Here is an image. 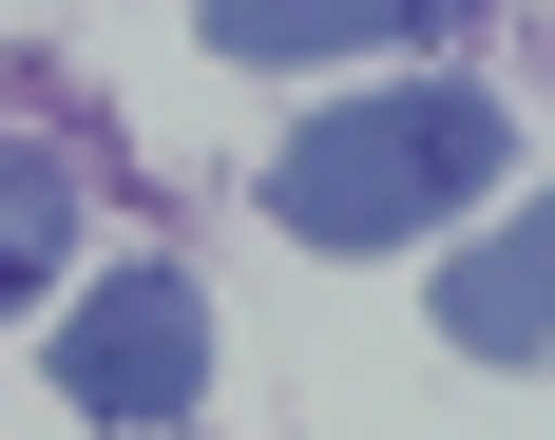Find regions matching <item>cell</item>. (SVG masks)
<instances>
[{"label":"cell","instance_id":"1","mask_svg":"<svg viewBox=\"0 0 555 440\" xmlns=\"http://www.w3.org/2000/svg\"><path fill=\"white\" fill-rule=\"evenodd\" d=\"M499 134H517L499 77H364L269 154V230L287 249H422L499 192Z\"/></svg>","mask_w":555,"mask_h":440},{"label":"cell","instance_id":"2","mask_svg":"<svg viewBox=\"0 0 555 440\" xmlns=\"http://www.w3.org/2000/svg\"><path fill=\"white\" fill-rule=\"evenodd\" d=\"M39 364H57V402H77L96 440H172L192 402H211V287L172 269V249H134V269H96L77 307H57Z\"/></svg>","mask_w":555,"mask_h":440},{"label":"cell","instance_id":"3","mask_svg":"<svg viewBox=\"0 0 555 440\" xmlns=\"http://www.w3.org/2000/svg\"><path fill=\"white\" fill-rule=\"evenodd\" d=\"M441 345H479V364H555V192L499 211L479 249H441Z\"/></svg>","mask_w":555,"mask_h":440},{"label":"cell","instance_id":"4","mask_svg":"<svg viewBox=\"0 0 555 440\" xmlns=\"http://www.w3.org/2000/svg\"><path fill=\"white\" fill-rule=\"evenodd\" d=\"M57 269H77V154L57 134H0V326H39Z\"/></svg>","mask_w":555,"mask_h":440},{"label":"cell","instance_id":"5","mask_svg":"<svg viewBox=\"0 0 555 440\" xmlns=\"http://www.w3.org/2000/svg\"><path fill=\"white\" fill-rule=\"evenodd\" d=\"M422 20H287V0H211V57H402Z\"/></svg>","mask_w":555,"mask_h":440}]
</instances>
